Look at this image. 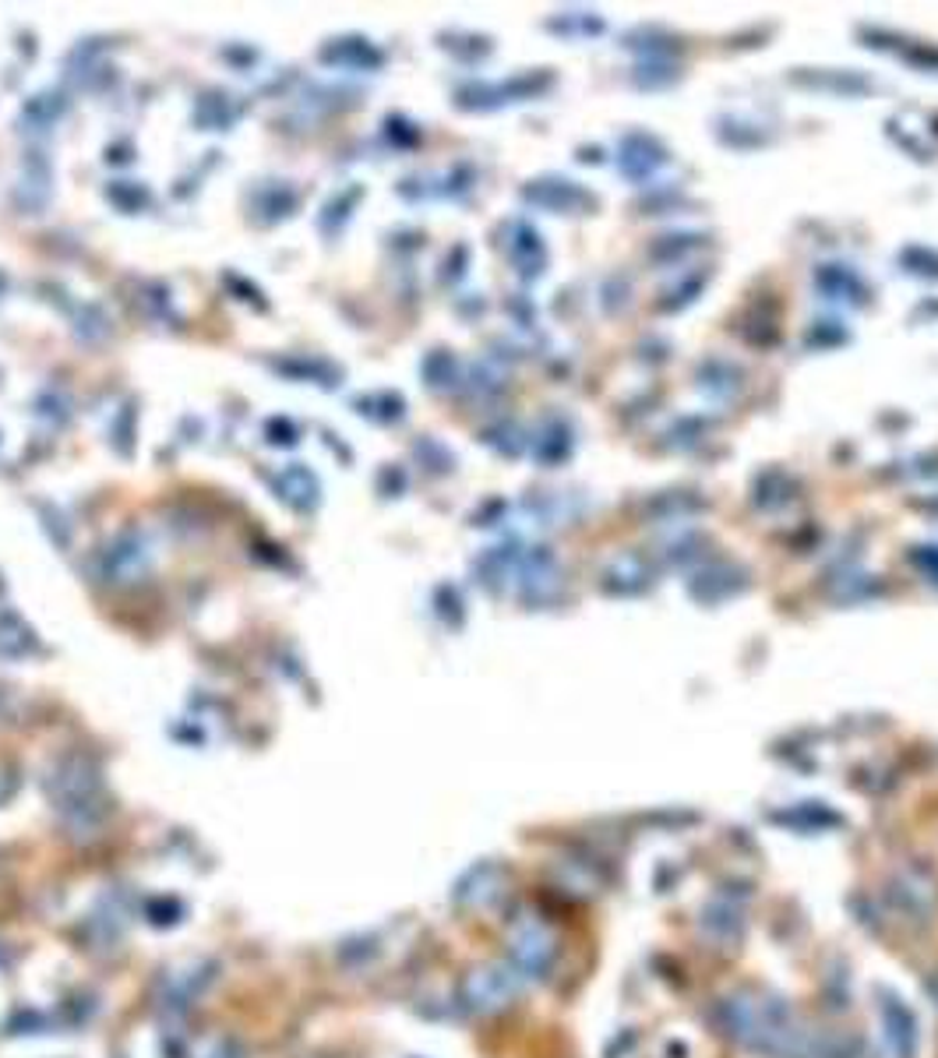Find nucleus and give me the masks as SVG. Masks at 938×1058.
Wrapping results in <instances>:
<instances>
[{
	"instance_id": "obj_1",
	"label": "nucleus",
	"mask_w": 938,
	"mask_h": 1058,
	"mask_svg": "<svg viewBox=\"0 0 938 1058\" xmlns=\"http://www.w3.org/2000/svg\"><path fill=\"white\" fill-rule=\"evenodd\" d=\"M717 1024L734 1045L766 1058H832L829 1041L801 1024L794 1009L773 995L738 991L717 1009Z\"/></svg>"
},
{
	"instance_id": "obj_2",
	"label": "nucleus",
	"mask_w": 938,
	"mask_h": 1058,
	"mask_svg": "<svg viewBox=\"0 0 938 1058\" xmlns=\"http://www.w3.org/2000/svg\"><path fill=\"white\" fill-rule=\"evenodd\" d=\"M509 949H512V967L530 973V978H540V973H547L554 957H557V946H554V936L540 924V921H523L519 928H512V939H509Z\"/></svg>"
},
{
	"instance_id": "obj_3",
	"label": "nucleus",
	"mask_w": 938,
	"mask_h": 1058,
	"mask_svg": "<svg viewBox=\"0 0 938 1058\" xmlns=\"http://www.w3.org/2000/svg\"><path fill=\"white\" fill-rule=\"evenodd\" d=\"M519 991L515 978L502 967H484V970H473L470 981H466V999L476 1012H494L512 1002V995Z\"/></svg>"
},
{
	"instance_id": "obj_4",
	"label": "nucleus",
	"mask_w": 938,
	"mask_h": 1058,
	"mask_svg": "<svg viewBox=\"0 0 938 1058\" xmlns=\"http://www.w3.org/2000/svg\"><path fill=\"white\" fill-rule=\"evenodd\" d=\"M882 1030H886V1045L896 1058H914V1048H917L914 1012L900 999H892V995H886L882 1002Z\"/></svg>"
}]
</instances>
